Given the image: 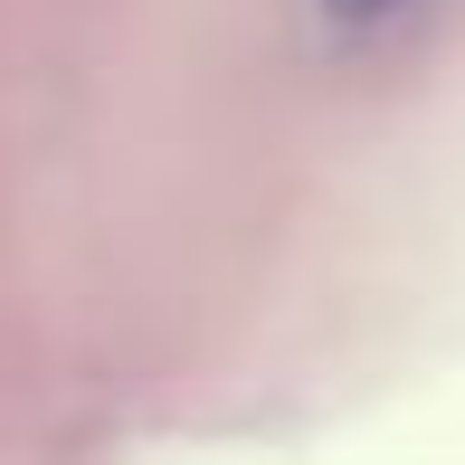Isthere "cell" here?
<instances>
[{
	"label": "cell",
	"mask_w": 465,
	"mask_h": 465,
	"mask_svg": "<svg viewBox=\"0 0 465 465\" xmlns=\"http://www.w3.org/2000/svg\"><path fill=\"white\" fill-rule=\"evenodd\" d=\"M409 0H313V19L323 29H380V19H399Z\"/></svg>",
	"instance_id": "obj_1"
}]
</instances>
